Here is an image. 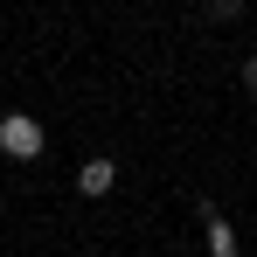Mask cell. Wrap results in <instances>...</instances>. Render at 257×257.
Wrapping results in <instances>:
<instances>
[{
    "label": "cell",
    "mask_w": 257,
    "mask_h": 257,
    "mask_svg": "<svg viewBox=\"0 0 257 257\" xmlns=\"http://www.w3.org/2000/svg\"><path fill=\"white\" fill-rule=\"evenodd\" d=\"M243 90H250V97H257V56H250V63H243Z\"/></svg>",
    "instance_id": "obj_5"
},
{
    "label": "cell",
    "mask_w": 257,
    "mask_h": 257,
    "mask_svg": "<svg viewBox=\"0 0 257 257\" xmlns=\"http://www.w3.org/2000/svg\"><path fill=\"white\" fill-rule=\"evenodd\" d=\"M202 243H209V257H243V243H236V229H229V215H215Z\"/></svg>",
    "instance_id": "obj_3"
},
{
    "label": "cell",
    "mask_w": 257,
    "mask_h": 257,
    "mask_svg": "<svg viewBox=\"0 0 257 257\" xmlns=\"http://www.w3.org/2000/svg\"><path fill=\"white\" fill-rule=\"evenodd\" d=\"M111 188H118V160H111V153H90L84 167H77V195H90V202H104Z\"/></svg>",
    "instance_id": "obj_2"
},
{
    "label": "cell",
    "mask_w": 257,
    "mask_h": 257,
    "mask_svg": "<svg viewBox=\"0 0 257 257\" xmlns=\"http://www.w3.org/2000/svg\"><path fill=\"white\" fill-rule=\"evenodd\" d=\"M42 146H49L42 118H28V111H0V153H7V160H42Z\"/></svg>",
    "instance_id": "obj_1"
},
{
    "label": "cell",
    "mask_w": 257,
    "mask_h": 257,
    "mask_svg": "<svg viewBox=\"0 0 257 257\" xmlns=\"http://www.w3.org/2000/svg\"><path fill=\"white\" fill-rule=\"evenodd\" d=\"M209 14L215 21H243V0H209Z\"/></svg>",
    "instance_id": "obj_4"
}]
</instances>
